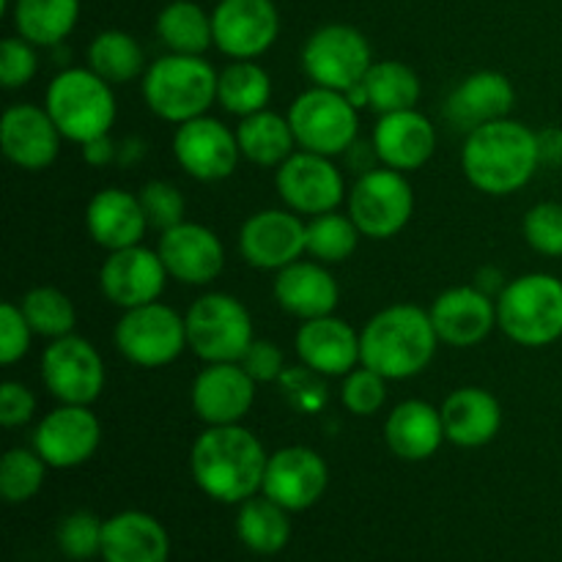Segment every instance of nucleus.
Masks as SVG:
<instances>
[{
    "instance_id": "f257e3e1",
    "label": "nucleus",
    "mask_w": 562,
    "mask_h": 562,
    "mask_svg": "<svg viewBox=\"0 0 562 562\" xmlns=\"http://www.w3.org/2000/svg\"><path fill=\"white\" fill-rule=\"evenodd\" d=\"M269 456L245 426H209L195 439L190 470L198 488L217 503H245L263 488Z\"/></svg>"
},
{
    "instance_id": "f03ea898",
    "label": "nucleus",
    "mask_w": 562,
    "mask_h": 562,
    "mask_svg": "<svg viewBox=\"0 0 562 562\" xmlns=\"http://www.w3.org/2000/svg\"><path fill=\"white\" fill-rule=\"evenodd\" d=\"M461 168L467 181L486 195L519 192L541 168L538 135L521 121H488L467 135Z\"/></svg>"
},
{
    "instance_id": "7ed1b4c3",
    "label": "nucleus",
    "mask_w": 562,
    "mask_h": 562,
    "mask_svg": "<svg viewBox=\"0 0 562 562\" xmlns=\"http://www.w3.org/2000/svg\"><path fill=\"white\" fill-rule=\"evenodd\" d=\"M439 335L423 307L398 302L379 311L360 333V362L384 379H412L434 360Z\"/></svg>"
},
{
    "instance_id": "20e7f679",
    "label": "nucleus",
    "mask_w": 562,
    "mask_h": 562,
    "mask_svg": "<svg viewBox=\"0 0 562 562\" xmlns=\"http://www.w3.org/2000/svg\"><path fill=\"white\" fill-rule=\"evenodd\" d=\"M217 82L220 75L201 55L168 53L143 75V99L162 121L187 124L217 102Z\"/></svg>"
},
{
    "instance_id": "39448f33",
    "label": "nucleus",
    "mask_w": 562,
    "mask_h": 562,
    "mask_svg": "<svg viewBox=\"0 0 562 562\" xmlns=\"http://www.w3.org/2000/svg\"><path fill=\"white\" fill-rule=\"evenodd\" d=\"M44 108L53 115L60 135L77 146L99 135H110V126L115 121L113 86L93 75L88 66L58 71L47 86Z\"/></svg>"
},
{
    "instance_id": "423d86ee",
    "label": "nucleus",
    "mask_w": 562,
    "mask_h": 562,
    "mask_svg": "<svg viewBox=\"0 0 562 562\" xmlns=\"http://www.w3.org/2000/svg\"><path fill=\"white\" fill-rule=\"evenodd\" d=\"M497 327L514 344L541 349L562 338V280L532 272L510 280L497 296Z\"/></svg>"
},
{
    "instance_id": "0eeeda50",
    "label": "nucleus",
    "mask_w": 562,
    "mask_h": 562,
    "mask_svg": "<svg viewBox=\"0 0 562 562\" xmlns=\"http://www.w3.org/2000/svg\"><path fill=\"white\" fill-rule=\"evenodd\" d=\"M184 322L187 346L203 362H239L256 340L245 302L220 291L192 302Z\"/></svg>"
},
{
    "instance_id": "6e6552de",
    "label": "nucleus",
    "mask_w": 562,
    "mask_h": 562,
    "mask_svg": "<svg viewBox=\"0 0 562 562\" xmlns=\"http://www.w3.org/2000/svg\"><path fill=\"white\" fill-rule=\"evenodd\" d=\"M289 124L296 146L324 157H338L355 146L360 115L346 93L313 86L294 99L289 108Z\"/></svg>"
},
{
    "instance_id": "1a4fd4ad",
    "label": "nucleus",
    "mask_w": 562,
    "mask_h": 562,
    "mask_svg": "<svg viewBox=\"0 0 562 562\" xmlns=\"http://www.w3.org/2000/svg\"><path fill=\"white\" fill-rule=\"evenodd\" d=\"M373 66L371 44L366 33L357 27L333 22L311 33L302 47V69L311 77L313 86L329 91L349 93L351 88L366 80Z\"/></svg>"
},
{
    "instance_id": "9d476101",
    "label": "nucleus",
    "mask_w": 562,
    "mask_h": 562,
    "mask_svg": "<svg viewBox=\"0 0 562 562\" xmlns=\"http://www.w3.org/2000/svg\"><path fill=\"white\" fill-rule=\"evenodd\" d=\"M415 214V192L406 176L393 168H373L355 181L349 217L368 239H393Z\"/></svg>"
},
{
    "instance_id": "9b49d317",
    "label": "nucleus",
    "mask_w": 562,
    "mask_h": 562,
    "mask_svg": "<svg viewBox=\"0 0 562 562\" xmlns=\"http://www.w3.org/2000/svg\"><path fill=\"white\" fill-rule=\"evenodd\" d=\"M115 346L137 368H165L187 346V322L162 302L124 311L115 324Z\"/></svg>"
},
{
    "instance_id": "f8f14e48",
    "label": "nucleus",
    "mask_w": 562,
    "mask_h": 562,
    "mask_svg": "<svg viewBox=\"0 0 562 562\" xmlns=\"http://www.w3.org/2000/svg\"><path fill=\"white\" fill-rule=\"evenodd\" d=\"M42 382L60 404L91 406L104 390V362L91 340L64 335L44 349Z\"/></svg>"
},
{
    "instance_id": "ddd939ff",
    "label": "nucleus",
    "mask_w": 562,
    "mask_h": 562,
    "mask_svg": "<svg viewBox=\"0 0 562 562\" xmlns=\"http://www.w3.org/2000/svg\"><path fill=\"white\" fill-rule=\"evenodd\" d=\"M278 195L296 214H327L340 206L346 195L344 173L335 168L333 157L313 151H294L274 176Z\"/></svg>"
},
{
    "instance_id": "4468645a",
    "label": "nucleus",
    "mask_w": 562,
    "mask_h": 562,
    "mask_svg": "<svg viewBox=\"0 0 562 562\" xmlns=\"http://www.w3.org/2000/svg\"><path fill=\"white\" fill-rule=\"evenodd\" d=\"M214 47L234 60H252L267 53L280 33L274 0H220L212 11Z\"/></svg>"
},
{
    "instance_id": "2eb2a0df",
    "label": "nucleus",
    "mask_w": 562,
    "mask_h": 562,
    "mask_svg": "<svg viewBox=\"0 0 562 562\" xmlns=\"http://www.w3.org/2000/svg\"><path fill=\"white\" fill-rule=\"evenodd\" d=\"M173 154L181 170L192 179L223 181L239 168L241 148L236 132H231L223 121L198 115L187 124H179L173 135Z\"/></svg>"
},
{
    "instance_id": "dca6fc26",
    "label": "nucleus",
    "mask_w": 562,
    "mask_h": 562,
    "mask_svg": "<svg viewBox=\"0 0 562 562\" xmlns=\"http://www.w3.org/2000/svg\"><path fill=\"white\" fill-rule=\"evenodd\" d=\"M168 278L170 274L159 250L135 245L113 250L104 258L102 269H99V289H102L104 300L132 311V307L157 302Z\"/></svg>"
},
{
    "instance_id": "f3484780",
    "label": "nucleus",
    "mask_w": 562,
    "mask_h": 562,
    "mask_svg": "<svg viewBox=\"0 0 562 562\" xmlns=\"http://www.w3.org/2000/svg\"><path fill=\"white\" fill-rule=\"evenodd\" d=\"M102 426L88 406L60 404L33 431V450L55 470L80 467L97 453Z\"/></svg>"
},
{
    "instance_id": "a211bd4d",
    "label": "nucleus",
    "mask_w": 562,
    "mask_h": 562,
    "mask_svg": "<svg viewBox=\"0 0 562 562\" xmlns=\"http://www.w3.org/2000/svg\"><path fill=\"white\" fill-rule=\"evenodd\" d=\"M307 250V225L296 212L267 209L245 220L239 231V252L256 269H285Z\"/></svg>"
},
{
    "instance_id": "6ab92c4d",
    "label": "nucleus",
    "mask_w": 562,
    "mask_h": 562,
    "mask_svg": "<svg viewBox=\"0 0 562 562\" xmlns=\"http://www.w3.org/2000/svg\"><path fill=\"white\" fill-rule=\"evenodd\" d=\"M252 401L256 382L241 362H206L192 382V409L206 426H239Z\"/></svg>"
},
{
    "instance_id": "aec40b11",
    "label": "nucleus",
    "mask_w": 562,
    "mask_h": 562,
    "mask_svg": "<svg viewBox=\"0 0 562 562\" xmlns=\"http://www.w3.org/2000/svg\"><path fill=\"white\" fill-rule=\"evenodd\" d=\"M327 483V461L316 450L291 445L269 456L261 492L285 510H305L322 499Z\"/></svg>"
},
{
    "instance_id": "412c9836",
    "label": "nucleus",
    "mask_w": 562,
    "mask_h": 562,
    "mask_svg": "<svg viewBox=\"0 0 562 562\" xmlns=\"http://www.w3.org/2000/svg\"><path fill=\"white\" fill-rule=\"evenodd\" d=\"M428 316L442 344L470 349L483 344L497 327V300L477 285H456L434 300Z\"/></svg>"
},
{
    "instance_id": "4be33fe9",
    "label": "nucleus",
    "mask_w": 562,
    "mask_h": 562,
    "mask_svg": "<svg viewBox=\"0 0 562 562\" xmlns=\"http://www.w3.org/2000/svg\"><path fill=\"white\" fill-rule=\"evenodd\" d=\"M159 256L170 278L184 285H209L225 267V250L212 228L198 223H179L159 236Z\"/></svg>"
},
{
    "instance_id": "5701e85b",
    "label": "nucleus",
    "mask_w": 562,
    "mask_h": 562,
    "mask_svg": "<svg viewBox=\"0 0 562 562\" xmlns=\"http://www.w3.org/2000/svg\"><path fill=\"white\" fill-rule=\"evenodd\" d=\"M60 130L55 126L47 108L38 104H14L0 121V146L9 162L22 170H44L55 162L60 151Z\"/></svg>"
},
{
    "instance_id": "b1692460",
    "label": "nucleus",
    "mask_w": 562,
    "mask_h": 562,
    "mask_svg": "<svg viewBox=\"0 0 562 562\" xmlns=\"http://www.w3.org/2000/svg\"><path fill=\"white\" fill-rule=\"evenodd\" d=\"M373 148L384 168L420 170L437 151V126L420 110H398L384 113L373 126Z\"/></svg>"
},
{
    "instance_id": "393cba45",
    "label": "nucleus",
    "mask_w": 562,
    "mask_h": 562,
    "mask_svg": "<svg viewBox=\"0 0 562 562\" xmlns=\"http://www.w3.org/2000/svg\"><path fill=\"white\" fill-rule=\"evenodd\" d=\"M294 346L302 366L313 368L322 376H346L360 362V335L338 316L302 322Z\"/></svg>"
},
{
    "instance_id": "a878e982",
    "label": "nucleus",
    "mask_w": 562,
    "mask_h": 562,
    "mask_svg": "<svg viewBox=\"0 0 562 562\" xmlns=\"http://www.w3.org/2000/svg\"><path fill=\"white\" fill-rule=\"evenodd\" d=\"M88 236L108 252L140 245L148 231L140 198L121 187L99 190L86 209Z\"/></svg>"
},
{
    "instance_id": "bb28decb",
    "label": "nucleus",
    "mask_w": 562,
    "mask_h": 562,
    "mask_svg": "<svg viewBox=\"0 0 562 562\" xmlns=\"http://www.w3.org/2000/svg\"><path fill=\"white\" fill-rule=\"evenodd\" d=\"M516 104L514 82L503 71L483 69L470 75L456 86V91L448 99V121L456 130H464L470 135L477 126L488 121L508 119V113Z\"/></svg>"
},
{
    "instance_id": "cd10ccee",
    "label": "nucleus",
    "mask_w": 562,
    "mask_h": 562,
    "mask_svg": "<svg viewBox=\"0 0 562 562\" xmlns=\"http://www.w3.org/2000/svg\"><path fill=\"white\" fill-rule=\"evenodd\" d=\"M272 294L285 313L302 318V322L333 316L340 302V289L329 269L313 261H294L280 269Z\"/></svg>"
},
{
    "instance_id": "c85d7f7f",
    "label": "nucleus",
    "mask_w": 562,
    "mask_h": 562,
    "mask_svg": "<svg viewBox=\"0 0 562 562\" xmlns=\"http://www.w3.org/2000/svg\"><path fill=\"white\" fill-rule=\"evenodd\" d=\"M442 423L448 442L459 448H483L503 428V406L488 390L461 387L442 404Z\"/></svg>"
},
{
    "instance_id": "c756f323",
    "label": "nucleus",
    "mask_w": 562,
    "mask_h": 562,
    "mask_svg": "<svg viewBox=\"0 0 562 562\" xmlns=\"http://www.w3.org/2000/svg\"><path fill=\"white\" fill-rule=\"evenodd\" d=\"M445 439L442 412L428 401H404L384 420V442L404 461L431 459Z\"/></svg>"
},
{
    "instance_id": "7c9ffc66",
    "label": "nucleus",
    "mask_w": 562,
    "mask_h": 562,
    "mask_svg": "<svg viewBox=\"0 0 562 562\" xmlns=\"http://www.w3.org/2000/svg\"><path fill=\"white\" fill-rule=\"evenodd\" d=\"M168 532L154 516L126 510L104 521V562H168Z\"/></svg>"
},
{
    "instance_id": "2f4dec72",
    "label": "nucleus",
    "mask_w": 562,
    "mask_h": 562,
    "mask_svg": "<svg viewBox=\"0 0 562 562\" xmlns=\"http://www.w3.org/2000/svg\"><path fill=\"white\" fill-rule=\"evenodd\" d=\"M16 36L36 47H58L80 20V0H14Z\"/></svg>"
},
{
    "instance_id": "473e14b6",
    "label": "nucleus",
    "mask_w": 562,
    "mask_h": 562,
    "mask_svg": "<svg viewBox=\"0 0 562 562\" xmlns=\"http://www.w3.org/2000/svg\"><path fill=\"white\" fill-rule=\"evenodd\" d=\"M236 140H239L241 157L261 168H280L296 146L289 119L272 113V110H261V113L241 119V124L236 126Z\"/></svg>"
},
{
    "instance_id": "72a5a7b5",
    "label": "nucleus",
    "mask_w": 562,
    "mask_h": 562,
    "mask_svg": "<svg viewBox=\"0 0 562 562\" xmlns=\"http://www.w3.org/2000/svg\"><path fill=\"white\" fill-rule=\"evenodd\" d=\"M88 69L110 86H124L146 75V53L132 33L110 27L88 44Z\"/></svg>"
},
{
    "instance_id": "f704fd0d",
    "label": "nucleus",
    "mask_w": 562,
    "mask_h": 562,
    "mask_svg": "<svg viewBox=\"0 0 562 562\" xmlns=\"http://www.w3.org/2000/svg\"><path fill=\"white\" fill-rule=\"evenodd\" d=\"M157 36L170 53L203 55L214 44L212 14L192 0H173L157 14Z\"/></svg>"
},
{
    "instance_id": "c9c22d12",
    "label": "nucleus",
    "mask_w": 562,
    "mask_h": 562,
    "mask_svg": "<svg viewBox=\"0 0 562 562\" xmlns=\"http://www.w3.org/2000/svg\"><path fill=\"white\" fill-rule=\"evenodd\" d=\"M236 532H239L241 543L252 552H280L291 538L289 510L274 503V499H269L267 494L245 499L239 516H236Z\"/></svg>"
},
{
    "instance_id": "e433bc0d",
    "label": "nucleus",
    "mask_w": 562,
    "mask_h": 562,
    "mask_svg": "<svg viewBox=\"0 0 562 562\" xmlns=\"http://www.w3.org/2000/svg\"><path fill=\"white\" fill-rule=\"evenodd\" d=\"M269 99H272V80L256 60H234L220 71L217 102L228 113L247 119V115L267 110Z\"/></svg>"
},
{
    "instance_id": "4c0bfd02",
    "label": "nucleus",
    "mask_w": 562,
    "mask_h": 562,
    "mask_svg": "<svg viewBox=\"0 0 562 562\" xmlns=\"http://www.w3.org/2000/svg\"><path fill=\"white\" fill-rule=\"evenodd\" d=\"M362 86L368 93V108L382 115L412 110L420 99V77L404 60H376Z\"/></svg>"
},
{
    "instance_id": "58836bf2",
    "label": "nucleus",
    "mask_w": 562,
    "mask_h": 562,
    "mask_svg": "<svg viewBox=\"0 0 562 562\" xmlns=\"http://www.w3.org/2000/svg\"><path fill=\"white\" fill-rule=\"evenodd\" d=\"M20 307L22 313H25L27 324H31L33 335L58 340L64 338V335L75 333V302H71L60 289H53V285H36V289L27 291Z\"/></svg>"
},
{
    "instance_id": "ea45409f",
    "label": "nucleus",
    "mask_w": 562,
    "mask_h": 562,
    "mask_svg": "<svg viewBox=\"0 0 562 562\" xmlns=\"http://www.w3.org/2000/svg\"><path fill=\"white\" fill-rule=\"evenodd\" d=\"M360 236V228L349 214H316L307 223V252L322 263H340L357 250Z\"/></svg>"
},
{
    "instance_id": "a19ab883",
    "label": "nucleus",
    "mask_w": 562,
    "mask_h": 562,
    "mask_svg": "<svg viewBox=\"0 0 562 562\" xmlns=\"http://www.w3.org/2000/svg\"><path fill=\"white\" fill-rule=\"evenodd\" d=\"M47 461L27 448H11L0 461V492L9 503H27L44 486Z\"/></svg>"
},
{
    "instance_id": "79ce46f5",
    "label": "nucleus",
    "mask_w": 562,
    "mask_h": 562,
    "mask_svg": "<svg viewBox=\"0 0 562 562\" xmlns=\"http://www.w3.org/2000/svg\"><path fill=\"white\" fill-rule=\"evenodd\" d=\"M327 376L316 373L307 366L285 368L283 376L278 379L280 393H283L285 404L294 412H302V415H316V412H324L327 406L329 393H327Z\"/></svg>"
},
{
    "instance_id": "37998d69",
    "label": "nucleus",
    "mask_w": 562,
    "mask_h": 562,
    "mask_svg": "<svg viewBox=\"0 0 562 562\" xmlns=\"http://www.w3.org/2000/svg\"><path fill=\"white\" fill-rule=\"evenodd\" d=\"M340 401H344L346 412L357 417L376 415L384 406V401H387V379L366 366L355 368V371L344 376Z\"/></svg>"
},
{
    "instance_id": "c03bdc74",
    "label": "nucleus",
    "mask_w": 562,
    "mask_h": 562,
    "mask_svg": "<svg viewBox=\"0 0 562 562\" xmlns=\"http://www.w3.org/2000/svg\"><path fill=\"white\" fill-rule=\"evenodd\" d=\"M140 206L146 212L148 220V228H157V231H170L176 228L179 223H184V212H187V201L181 195V190L170 181H148L140 192Z\"/></svg>"
},
{
    "instance_id": "a18cd8bd",
    "label": "nucleus",
    "mask_w": 562,
    "mask_h": 562,
    "mask_svg": "<svg viewBox=\"0 0 562 562\" xmlns=\"http://www.w3.org/2000/svg\"><path fill=\"white\" fill-rule=\"evenodd\" d=\"M104 521L88 510H75L58 525V547L71 560H88L93 554H102Z\"/></svg>"
},
{
    "instance_id": "49530a36",
    "label": "nucleus",
    "mask_w": 562,
    "mask_h": 562,
    "mask_svg": "<svg viewBox=\"0 0 562 562\" xmlns=\"http://www.w3.org/2000/svg\"><path fill=\"white\" fill-rule=\"evenodd\" d=\"M525 239L541 256H562V203H538L525 217Z\"/></svg>"
},
{
    "instance_id": "de8ad7c7",
    "label": "nucleus",
    "mask_w": 562,
    "mask_h": 562,
    "mask_svg": "<svg viewBox=\"0 0 562 562\" xmlns=\"http://www.w3.org/2000/svg\"><path fill=\"white\" fill-rule=\"evenodd\" d=\"M38 55L36 44L22 36H9L0 44V82L5 88H22L36 77Z\"/></svg>"
},
{
    "instance_id": "09e8293b",
    "label": "nucleus",
    "mask_w": 562,
    "mask_h": 562,
    "mask_svg": "<svg viewBox=\"0 0 562 562\" xmlns=\"http://www.w3.org/2000/svg\"><path fill=\"white\" fill-rule=\"evenodd\" d=\"M31 338L33 329L22 307L14 302H3L0 307V362L14 366L16 360H22L31 349Z\"/></svg>"
},
{
    "instance_id": "8fccbe9b",
    "label": "nucleus",
    "mask_w": 562,
    "mask_h": 562,
    "mask_svg": "<svg viewBox=\"0 0 562 562\" xmlns=\"http://www.w3.org/2000/svg\"><path fill=\"white\" fill-rule=\"evenodd\" d=\"M241 368L252 376V382H278L285 373V357L274 340H252L250 349L241 357Z\"/></svg>"
},
{
    "instance_id": "3c124183",
    "label": "nucleus",
    "mask_w": 562,
    "mask_h": 562,
    "mask_svg": "<svg viewBox=\"0 0 562 562\" xmlns=\"http://www.w3.org/2000/svg\"><path fill=\"white\" fill-rule=\"evenodd\" d=\"M36 415V395L20 382H3L0 387V423L5 428H20Z\"/></svg>"
},
{
    "instance_id": "603ef678",
    "label": "nucleus",
    "mask_w": 562,
    "mask_h": 562,
    "mask_svg": "<svg viewBox=\"0 0 562 562\" xmlns=\"http://www.w3.org/2000/svg\"><path fill=\"white\" fill-rule=\"evenodd\" d=\"M536 135H538V157H541V165L560 168L562 165V130L560 126H547V130L536 132Z\"/></svg>"
},
{
    "instance_id": "864d4df0",
    "label": "nucleus",
    "mask_w": 562,
    "mask_h": 562,
    "mask_svg": "<svg viewBox=\"0 0 562 562\" xmlns=\"http://www.w3.org/2000/svg\"><path fill=\"white\" fill-rule=\"evenodd\" d=\"M80 148H82V159H86L88 165H93V168H104V165H110L115 157H119V148H115V143L110 140V135L93 137V140L82 143Z\"/></svg>"
},
{
    "instance_id": "5fc2aeb1",
    "label": "nucleus",
    "mask_w": 562,
    "mask_h": 562,
    "mask_svg": "<svg viewBox=\"0 0 562 562\" xmlns=\"http://www.w3.org/2000/svg\"><path fill=\"white\" fill-rule=\"evenodd\" d=\"M475 285L481 291H486L488 296H499L508 283H505V278H503V272H499V269L483 267L481 272H477V283Z\"/></svg>"
}]
</instances>
